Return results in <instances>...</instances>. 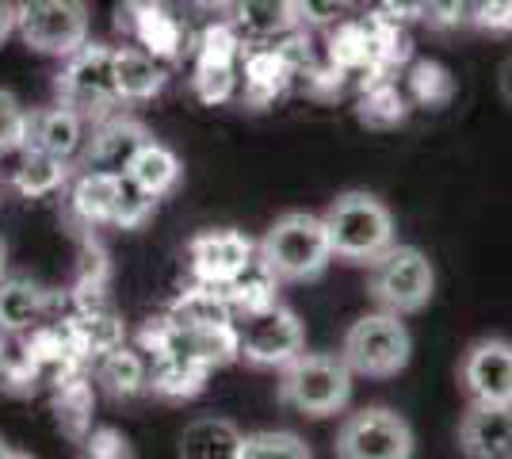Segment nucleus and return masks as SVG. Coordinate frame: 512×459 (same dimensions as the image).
<instances>
[{"label":"nucleus","mask_w":512,"mask_h":459,"mask_svg":"<svg viewBox=\"0 0 512 459\" xmlns=\"http://www.w3.org/2000/svg\"><path fill=\"white\" fill-rule=\"evenodd\" d=\"M256 257L279 284H306V280L325 276V268L333 264V249H329L321 215L287 211L256 241Z\"/></svg>","instance_id":"1"},{"label":"nucleus","mask_w":512,"mask_h":459,"mask_svg":"<svg viewBox=\"0 0 512 459\" xmlns=\"http://www.w3.org/2000/svg\"><path fill=\"white\" fill-rule=\"evenodd\" d=\"M467 16H470L467 0H425L417 20L425 23V27H432V31H451V27L467 23Z\"/></svg>","instance_id":"29"},{"label":"nucleus","mask_w":512,"mask_h":459,"mask_svg":"<svg viewBox=\"0 0 512 459\" xmlns=\"http://www.w3.org/2000/svg\"><path fill=\"white\" fill-rule=\"evenodd\" d=\"M8 456H16V452H12V448H8V440L0 437V459H8Z\"/></svg>","instance_id":"36"},{"label":"nucleus","mask_w":512,"mask_h":459,"mask_svg":"<svg viewBox=\"0 0 512 459\" xmlns=\"http://www.w3.org/2000/svg\"><path fill=\"white\" fill-rule=\"evenodd\" d=\"M459 452L470 459H512V402H470L459 417Z\"/></svg>","instance_id":"12"},{"label":"nucleus","mask_w":512,"mask_h":459,"mask_svg":"<svg viewBox=\"0 0 512 459\" xmlns=\"http://www.w3.org/2000/svg\"><path fill=\"white\" fill-rule=\"evenodd\" d=\"M88 456L123 459V456H134V448H130V440L123 437L119 429H92V437H88Z\"/></svg>","instance_id":"31"},{"label":"nucleus","mask_w":512,"mask_h":459,"mask_svg":"<svg viewBox=\"0 0 512 459\" xmlns=\"http://www.w3.org/2000/svg\"><path fill=\"white\" fill-rule=\"evenodd\" d=\"M241 440L245 433L230 417H192L180 433V456L188 459H241Z\"/></svg>","instance_id":"18"},{"label":"nucleus","mask_w":512,"mask_h":459,"mask_svg":"<svg viewBox=\"0 0 512 459\" xmlns=\"http://www.w3.org/2000/svg\"><path fill=\"white\" fill-rule=\"evenodd\" d=\"M279 402L299 417H337L352 402V368L333 352H306L279 368Z\"/></svg>","instance_id":"2"},{"label":"nucleus","mask_w":512,"mask_h":459,"mask_svg":"<svg viewBox=\"0 0 512 459\" xmlns=\"http://www.w3.org/2000/svg\"><path fill=\"white\" fill-rule=\"evenodd\" d=\"M230 23L241 39L272 43L299 31V0H234Z\"/></svg>","instance_id":"15"},{"label":"nucleus","mask_w":512,"mask_h":459,"mask_svg":"<svg viewBox=\"0 0 512 459\" xmlns=\"http://www.w3.org/2000/svg\"><path fill=\"white\" fill-rule=\"evenodd\" d=\"M88 0H20L16 4V35L23 46L46 58H69L88 43Z\"/></svg>","instance_id":"7"},{"label":"nucleus","mask_w":512,"mask_h":459,"mask_svg":"<svg viewBox=\"0 0 512 459\" xmlns=\"http://www.w3.org/2000/svg\"><path fill=\"white\" fill-rule=\"evenodd\" d=\"M119 184L123 173H107V169H88L85 176H77L73 192H69V207L92 226H111L115 215V199H119Z\"/></svg>","instance_id":"21"},{"label":"nucleus","mask_w":512,"mask_h":459,"mask_svg":"<svg viewBox=\"0 0 512 459\" xmlns=\"http://www.w3.org/2000/svg\"><path fill=\"white\" fill-rule=\"evenodd\" d=\"M85 115L73 111L69 104H50V108L27 111V146L43 153H54L62 161H73L85 146Z\"/></svg>","instance_id":"14"},{"label":"nucleus","mask_w":512,"mask_h":459,"mask_svg":"<svg viewBox=\"0 0 512 459\" xmlns=\"http://www.w3.org/2000/svg\"><path fill=\"white\" fill-rule=\"evenodd\" d=\"M0 276H4V241H0Z\"/></svg>","instance_id":"37"},{"label":"nucleus","mask_w":512,"mask_h":459,"mask_svg":"<svg viewBox=\"0 0 512 459\" xmlns=\"http://www.w3.org/2000/svg\"><path fill=\"white\" fill-rule=\"evenodd\" d=\"M20 153H23V161H20V169L12 173V188H16L23 199L54 196L65 184V176H69V161L54 157V153L35 150V146H23Z\"/></svg>","instance_id":"22"},{"label":"nucleus","mask_w":512,"mask_h":459,"mask_svg":"<svg viewBox=\"0 0 512 459\" xmlns=\"http://www.w3.org/2000/svg\"><path fill=\"white\" fill-rule=\"evenodd\" d=\"M62 62V73L54 77V92L62 104L81 111L88 123H100L104 115L123 108L115 85V46L85 43Z\"/></svg>","instance_id":"6"},{"label":"nucleus","mask_w":512,"mask_h":459,"mask_svg":"<svg viewBox=\"0 0 512 459\" xmlns=\"http://www.w3.org/2000/svg\"><path fill=\"white\" fill-rule=\"evenodd\" d=\"M497 88H501V100L512 108V54L501 62V69H497Z\"/></svg>","instance_id":"35"},{"label":"nucleus","mask_w":512,"mask_h":459,"mask_svg":"<svg viewBox=\"0 0 512 459\" xmlns=\"http://www.w3.org/2000/svg\"><path fill=\"white\" fill-rule=\"evenodd\" d=\"M153 134L146 131V123L130 119V115H119L111 111L100 123H92V138H85V161L88 169H107V173H123L127 161L134 157V150L142 142H150Z\"/></svg>","instance_id":"13"},{"label":"nucleus","mask_w":512,"mask_h":459,"mask_svg":"<svg viewBox=\"0 0 512 459\" xmlns=\"http://www.w3.org/2000/svg\"><path fill=\"white\" fill-rule=\"evenodd\" d=\"M172 329H218V326H234V306L226 299V291L214 284H199L188 287L184 295H176L169 306V318H165Z\"/></svg>","instance_id":"16"},{"label":"nucleus","mask_w":512,"mask_h":459,"mask_svg":"<svg viewBox=\"0 0 512 459\" xmlns=\"http://www.w3.org/2000/svg\"><path fill=\"white\" fill-rule=\"evenodd\" d=\"M302 349H306V329H302L299 314L287 310L283 303L253 310L237 322V356L249 368L276 372L287 360H295Z\"/></svg>","instance_id":"8"},{"label":"nucleus","mask_w":512,"mask_h":459,"mask_svg":"<svg viewBox=\"0 0 512 459\" xmlns=\"http://www.w3.org/2000/svg\"><path fill=\"white\" fill-rule=\"evenodd\" d=\"M459 383L467 402H512V341L478 337L459 360Z\"/></svg>","instance_id":"10"},{"label":"nucleus","mask_w":512,"mask_h":459,"mask_svg":"<svg viewBox=\"0 0 512 459\" xmlns=\"http://www.w3.org/2000/svg\"><path fill=\"white\" fill-rule=\"evenodd\" d=\"M188 8L199 12V16H230L234 0H188Z\"/></svg>","instance_id":"33"},{"label":"nucleus","mask_w":512,"mask_h":459,"mask_svg":"<svg viewBox=\"0 0 512 459\" xmlns=\"http://www.w3.org/2000/svg\"><path fill=\"white\" fill-rule=\"evenodd\" d=\"M256 261V241L241 230H203L188 241V272L199 284L226 287Z\"/></svg>","instance_id":"11"},{"label":"nucleus","mask_w":512,"mask_h":459,"mask_svg":"<svg viewBox=\"0 0 512 459\" xmlns=\"http://www.w3.org/2000/svg\"><path fill=\"white\" fill-rule=\"evenodd\" d=\"M153 207L157 199L150 192H142L127 173H123V184H119V199H115V215H111V226L119 230H142L146 222L153 219Z\"/></svg>","instance_id":"25"},{"label":"nucleus","mask_w":512,"mask_h":459,"mask_svg":"<svg viewBox=\"0 0 512 459\" xmlns=\"http://www.w3.org/2000/svg\"><path fill=\"white\" fill-rule=\"evenodd\" d=\"M27 146V108L16 100V92L0 88V157L20 153Z\"/></svg>","instance_id":"27"},{"label":"nucleus","mask_w":512,"mask_h":459,"mask_svg":"<svg viewBox=\"0 0 512 459\" xmlns=\"http://www.w3.org/2000/svg\"><path fill=\"white\" fill-rule=\"evenodd\" d=\"M352 12V0H299L302 27H333Z\"/></svg>","instance_id":"30"},{"label":"nucleus","mask_w":512,"mask_h":459,"mask_svg":"<svg viewBox=\"0 0 512 459\" xmlns=\"http://www.w3.org/2000/svg\"><path fill=\"white\" fill-rule=\"evenodd\" d=\"M436 291V268L417 245H390L367 264V295L379 310L390 314H417L425 310Z\"/></svg>","instance_id":"4"},{"label":"nucleus","mask_w":512,"mask_h":459,"mask_svg":"<svg viewBox=\"0 0 512 459\" xmlns=\"http://www.w3.org/2000/svg\"><path fill=\"white\" fill-rule=\"evenodd\" d=\"M195 88H199V96L203 100H226L230 96V88H234V66H230V50H207L203 54V66L195 73Z\"/></svg>","instance_id":"26"},{"label":"nucleus","mask_w":512,"mask_h":459,"mask_svg":"<svg viewBox=\"0 0 512 459\" xmlns=\"http://www.w3.org/2000/svg\"><path fill=\"white\" fill-rule=\"evenodd\" d=\"M413 444L417 440L406 417L386 406H363L356 414H344L333 452L341 459H409Z\"/></svg>","instance_id":"9"},{"label":"nucleus","mask_w":512,"mask_h":459,"mask_svg":"<svg viewBox=\"0 0 512 459\" xmlns=\"http://www.w3.org/2000/svg\"><path fill=\"white\" fill-rule=\"evenodd\" d=\"M341 356L352 368V375L394 379L398 372H406L409 356H413V337H409L402 314L375 310V314H363L348 326L341 341Z\"/></svg>","instance_id":"5"},{"label":"nucleus","mask_w":512,"mask_h":459,"mask_svg":"<svg viewBox=\"0 0 512 459\" xmlns=\"http://www.w3.org/2000/svg\"><path fill=\"white\" fill-rule=\"evenodd\" d=\"M310 444L299 433H276V429H264V433H249L241 440V459H310Z\"/></svg>","instance_id":"24"},{"label":"nucleus","mask_w":512,"mask_h":459,"mask_svg":"<svg viewBox=\"0 0 512 459\" xmlns=\"http://www.w3.org/2000/svg\"><path fill=\"white\" fill-rule=\"evenodd\" d=\"M100 383H104L107 391L115 394V398H130V394H138L150 379H146V364H142V356L130 349H119V345H111L104 352V360H100Z\"/></svg>","instance_id":"23"},{"label":"nucleus","mask_w":512,"mask_h":459,"mask_svg":"<svg viewBox=\"0 0 512 459\" xmlns=\"http://www.w3.org/2000/svg\"><path fill=\"white\" fill-rule=\"evenodd\" d=\"M16 35V4L12 0H0V46Z\"/></svg>","instance_id":"34"},{"label":"nucleus","mask_w":512,"mask_h":459,"mask_svg":"<svg viewBox=\"0 0 512 459\" xmlns=\"http://www.w3.org/2000/svg\"><path fill=\"white\" fill-rule=\"evenodd\" d=\"M165 81H169V73L153 54L138 50V46H115V85H119L123 104H146L153 96H161Z\"/></svg>","instance_id":"17"},{"label":"nucleus","mask_w":512,"mask_h":459,"mask_svg":"<svg viewBox=\"0 0 512 459\" xmlns=\"http://www.w3.org/2000/svg\"><path fill=\"white\" fill-rule=\"evenodd\" d=\"M379 4H383V12L390 20H417L425 0H379Z\"/></svg>","instance_id":"32"},{"label":"nucleus","mask_w":512,"mask_h":459,"mask_svg":"<svg viewBox=\"0 0 512 459\" xmlns=\"http://www.w3.org/2000/svg\"><path fill=\"white\" fill-rule=\"evenodd\" d=\"M123 173H127L142 192H150L153 199H165L180 188L184 165H180V157H176L165 142L150 138V142H142V146L134 150V157L127 161Z\"/></svg>","instance_id":"19"},{"label":"nucleus","mask_w":512,"mask_h":459,"mask_svg":"<svg viewBox=\"0 0 512 459\" xmlns=\"http://www.w3.org/2000/svg\"><path fill=\"white\" fill-rule=\"evenodd\" d=\"M50 310V295L46 287H39L35 280L0 276V333H27L46 318Z\"/></svg>","instance_id":"20"},{"label":"nucleus","mask_w":512,"mask_h":459,"mask_svg":"<svg viewBox=\"0 0 512 459\" xmlns=\"http://www.w3.org/2000/svg\"><path fill=\"white\" fill-rule=\"evenodd\" d=\"M321 222L329 234L333 261L371 264L383 249L394 245V215L371 192H341L325 207Z\"/></svg>","instance_id":"3"},{"label":"nucleus","mask_w":512,"mask_h":459,"mask_svg":"<svg viewBox=\"0 0 512 459\" xmlns=\"http://www.w3.org/2000/svg\"><path fill=\"white\" fill-rule=\"evenodd\" d=\"M413 92H417V100H425V104H444L451 96V77L444 66H436V62H417L413 66Z\"/></svg>","instance_id":"28"}]
</instances>
